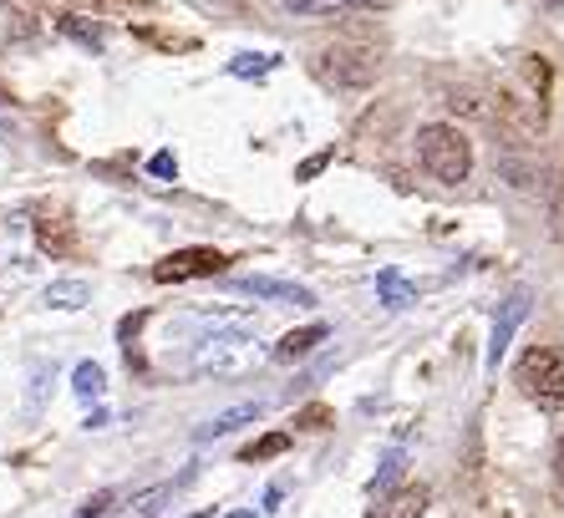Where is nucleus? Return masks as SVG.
Segmentation results:
<instances>
[{
    "mask_svg": "<svg viewBox=\"0 0 564 518\" xmlns=\"http://www.w3.org/2000/svg\"><path fill=\"white\" fill-rule=\"evenodd\" d=\"M402 463H408V457H402V453H392V457H387V463H381V473H377V478H371V493H387V488H392V483L402 478Z\"/></svg>",
    "mask_w": 564,
    "mask_h": 518,
    "instance_id": "17",
    "label": "nucleus"
},
{
    "mask_svg": "<svg viewBox=\"0 0 564 518\" xmlns=\"http://www.w3.org/2000/svg\"><path fill=\"white\" fill-rule=\"evenodd\" d=\"M554 473H560V483H564V438H560V447H554Z\"/></svg>",
    "mask_w": 564,
    "mask_h": 518,
    "instance_id": "25",
    "label": "nucleus"
},
{
    "mask_svg": "<svg viewBox=\"0 0 564 518\" xmlns=\"http://www.w3.org/2000/svg\"><path fill=\"white\" fill-rule=\"evenodd\" d=\"M260 412H264V402H239V407H229V412L209 417V422H204L194 438H198V442H219V438H229V432H239L245 422H254Z\"/></svg>",
    "mask_w": 564,
    "mask_h": 518,
    "instance_id": "9",
    "label": "nucleus"
},
{
    "mask_svg": "<svg viewBox=\"0 0 564 518\" xmlns=\"http://www.w3.org/2000/svg\"><path fill=\"white\" fill-rule=\"evenodd\" d=\"M62 31L66 36H77V41H87V46H102V36H97L93 26H82V21H62Z\"/></svg>",
    "mask_w": 564,
    "mask_h": 518,
    "instance_id": "24",
    "label": "nucleus"
},
{
    "mask_svg": "<svg viewBox=\"0 0 564 518\" xmlns=\"http://www.w3.org/2000/svg\"><path fill=\"white\" fill-rule=\"evenodd\" d=\"M315 72H321V82H330V87L367 91L381 72V56H377V46H361V41H336V46L321 52Z\"/></svg>",
    "mask_w": 564,
    "mask_h": 518,
    "instance_id": "3",
    "label": "nucleus"
},
{
    "mask_svg": "<svg viewBox=\"0 0 564 518\" xmlns=\"http://www.w3.org/2000/svg\"><path fill=\"white\" fill-rule=\"evenodd\" d=\"M427 498H433V493L422 488V483H408V488L387 493V498H381L367 518H422V514H427Z\"/></svg>",
    "mask_w": 564,
    "mask_h": 518,
    "instance_id": "7",
    "label": "nucleus"
},
{
    "mask_svg": "<svg viewBox=\"0 0 564 518\" xmlns=\"http://www.w3.org/2000/svg\"><path fill=\"white\" fill-rule=\"evenodd\" d=\"M330 331L321 321L315 325H301V331H290V336H280V346H275V361H301V356H311L321 341H326Z\"/></svg>",
    "mask_w": 564,
    "mask_h": 518,
    "instance_id": "10",
    "label": "nucleus"
},
{
    "mask_svg": "<svg viewBox=\"0 0 564 518\" xmlns=\"http://www.w3.org/2000/svg\"><path fill=\"white\" fill-rule=\"evenodd\" d=\"M330 158H336V153H330V148H326V153H315V158H305V163H301V169H295V179H315V173H321V169H326V163H330Z\"/></svg>",
    "mask_w": 564,
    "mask_h": 518,
    "instance_id": "23",
    "label": "nucleus"
},
{
    "mask_svg": "<svg viewBox=\"0 0 564 518\" xmlns=\"http://www.w3.org/2000/svg\"><path fill=\"white\" fill-rule=\"evenodd\" d=\"M550 6H564V0H550Z\"/></svg>",
    "mask_w": 564,
    "mask_h": 518,
    "instance_id": "28",
    "label": "nucleus"
},
{
    "mask_svg": "<svg viewBox=\"0 0 564 518\" xmlns=\"http://www.w3.org/2000/svg\"><path fill=\"white\" fill-rule=\"evenodd\" d=\"M93 300V285H82V280H56V285H46V305L52 311H82Z\"/></svg>",
    "mask_w": 564,
    "mask_h": 518,
    "instance_id": "13",
    "label": "nucleus"
},
{
    "mask_svg": "<svg viewBox=\"0 0 564 518\" xmlns=\"http://www.w3.org/2000/svg\"><path fill=\"white\" fill-rule=\"evenodd\" d=\"M194 518H209V514H194Z\"/></svg>",
    "mask_w": 564,
    "mask_h": 518,
    "instance_id": "29",
    "label": "nucleus"
},
{
    "mask_svg": "<svg viewBox=\"0 0 564 518\" xmlns=\"http://www.w3.org/2000/svg\"><path fill=\"white\" fill-rule=\"evenodd\" d=\"M513 381H519V391H524L539 412H560L564 407V356L554 346H529L519 356Z\"/></svg>",
    "mask_w": 564,
    "mask_h": 518,
    "instance_id": "2",
    "label": "nucleus"
},
{
    "mask_svg": "<svg viewBox=\"0 0 564 518\" xmlns=\"http://www.w3.org/2000/svg\"><path fill=\"white\" fill-rule=\"evenodd\" d=\"M290 15H330V11H361L371 0H280Z\"/></svg>",
    "mask_w": 564,
    "mask_h": 518,
    "instance_id": "15",
    "label": "nucleus"
},
{
    "mask_svg": "<svg viewBox=\"0 0 564 518\" xmlns=\"http://www.w3.org/2000/svg\"><path fill=\"white\" fill-rule=\"evenodd\" d=\"M229 259L219 255V249H178V255H169L163 265L153 270V280H163V285H178V280H194V274H219Z\"/></svg>",
    "mask_w": 564,
    "mask_h": 518,
    "instance_id": "5",
    "label": "nucleus"
},
{
    "mask_svg": "<svg viewBox=\"0 0 564 518\" xmlns=\"http://www.w3.org/2000/svg\"><path fill=\"white\" fill-rule=\"evenodd\" d=\"M270 66H275V56H239V62H229V72H235V77H260V72H270Z\"/></svg>",
    "mask_w": 564,
    "mask_h": 518,
    "instance_id": "19",
    "label": "nucleus"
},
{
    "mask_svg": "<svg viewBox=\"0 0 564 518\" xmlns=\"http://www.w3.org/2000/svg\"><path fill=\"white\" fill-rule=\"evenodd\" d=\"M46 376H52V366H36V371H31V391H26V412H41V397H46Z\"/></svg>",
    "mask_w": 564,
    "mask_h": 518,
    "instance_id": "18",
    "label": "nucleus"
},
{
    "mask_svg": "<svg viewBox=\"0 0 564 518\" xmlns=\"http://www.w3.org/2000/svg\"><path fill=\"white\" fill-rule=\"evenodd\" d=\"M148 173H153V179H178V158H173V153H153V158H148Z\"/></svg>",
    "mask_w": 564,
    "mask_h": 518,
    "instance_id": "20",
    "label": "nucleus"
},
{
    "mask_svg": "<svg viewBox=\"0 0 564 518\" xmlns=\"http://www.w3.org/2000/svg\"><path fill=\"white\" fill-rule=\"evenodd\" d=\"M11 132H15V128H11V117H0V138H11Z\"/></svg>",
    "mask_w": 564,
    "mask_h": 518,
    "instance_id": "26",
    "label": "nucleus"
},
{
    "mask_svg": "<svg viewBox=\"0 0 564 518\" xmlns=\"http://www.w3.org/2000/svg\"><path fill=\"white\" fill-rule=\"evenodd\" d=\"M280 453H290V438L285 432H264L260 442H250V447L239 453V463H264V457H280Z\"/></svg>",
    "mask_w": 564,
    "mask_h": 518,
    "instance_id": "16",
    "label": "nucleus"
},
{
    "mask_svg": "<svg viewBox=\"0 0 564 518\" xmlns=\"http://www.w3.org/2000/svg\"><path fill=\"white\" fill-rule=\"evenodd\" d=\"M224 518H254V514H250V508H239V514H224Z\"/></svg>",
    "mask_w": 564,
    "mask_h": 518,
    "instance_id": "27",
    "label": "nucleus"
},
{
    "mask_svg": "<svg viewBox=\"0 0 564 518\" xmlns=\"http://www.w3.org/2000/svg\"><path fill=\"white\" fill-rule=\"evenodd\" d=\"M417 158L437 183H463L473 173V143L463 138V128H453V122L422 128L417 132Z\"/></svg>",
    "mask_w": 564,
    "mask_h": 518,
    "instance_id": "1",
    "label": "nucleus"
},
{
    "mask_svg": "<svg viewBox=\"0 0 564 518\" xmlns=\"http://www.w3.org/2000/svg\"><path fill=\"white\" fill-rule=\"evenodd\" d=\"M524 315H529V290H513L509 300H503V311H499V321H494V336H488V371L503 361V350H509V341H513V331L524 325Z\"/></svg>",
    "mask_w": 564,
    "mask_h": 518,
    "instance_id": "6",
    "label": "nucleus"
},
{
    "mask_svg": "<svg viewBox=\"0 0 564 518\" xmlns=\"http://www.w3.org/2000/svg\"><path fill=\"white\" fill-rule=\"evenodd\" d=\"M169 498H173L169 483H158V488H143L138 498H132V504L118 508V518H158L163 508H169Z\"/></svg>",
    "mask_w": 564,
    "mask_h": 518,
    "instance_id": "12",
    "label": "nucleus"
},
{
    "mask_svg": "<svg viewBox=\"0 0 564 518\" xmlns=\"http://www.w3.org/2000/svg\"><path fill=\"white\" fill-rule=\"evenodd\" d=\"M326 422H330V412H326V407H305V412L295 417V428H305V432H321V428H326Z\"/></svg>",
    "mask_w": 564,
    "mask_h": 518,
    "instance_id": "22",
    "label": "nucleus"
},
{
    "mask_svg": "<svg viewBox=\"0 0 564 518\" xmlns=\"http://www.w3.org/2000/svg\"><path fill=\"white\" fill-rule=\"evenodd\" d=\"M239 290L275 300V305H315V295H311L305 285H290V280H270V274H245V280H239Z\"/></svg>",
    "mask_w": 564,
    "mask_h": 518,
    "instance_id": "8",
    "label": "nucleus"
},
{
    "mask_svg": "<svg viewBox=\"0 0 564 518\" xmlns=\"http://www.w3.org/2000/svg\"><path fill=\"white\" fill-rule=\"evenodd\" d=\"M107 514H112V493H93V498L82 504L77 518H107Z\"/></svg>",
    "mask_w": 564,
    "mask_h": 518,
    "instance_id": "21",
    "label": "nucleus"
},
{
    "mask_svg": "<svg viewBox=\"0 0 564 518\" xmlns=\"http://www.w3.org/2000/svg\"><path fill=\"white\" fill-rule=\"evenodd\" d=\"M250 361H254V341L245 336V331H214V336H204L194 350V371H204V376L245 371Z\"/></svg>",
    "mask_w": 564,
    "mask_h": 518,
    "instance_id": "4",
    "label": "nucleus"
},
{
    "mask_svg": "<svg viewBox=\"0 0 564 518\" xmlns=\"http://www.w3.org/2000/svg\"><path fill=\"white\" fill-rule=\"evenodd\" d=\"M72 391H77L82 402H97V397L107 391V371L97 361H82L77 371H72Z\"/></svg>",
    "mask_w": 564,
    "mask_h": 518,
    "instance_id": "14",
    "label": "nucleus"
},
{
    "mask_svg": "<svg viewBox=\"0 0 564 518\" xmlns=\"http://www.w3.org/2000/svg\"><path fill=\"white\" fill-rule=\"evenodd\" d=\"M377 295H381V305H387V311H408L412 300H417V285H412V280H402L397 270H381L377 274Z\"/></svg>",
    "mask_w": 564,
    "mask_h": 518,
    "instance_id": "11",
    "label": "nucleus"
}]
</instances>
